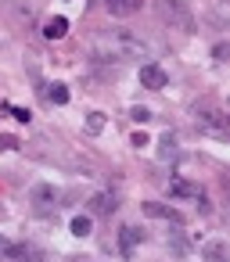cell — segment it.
I'll return each mask as SVG.
<instances>
[{
	"instance_id": "obj_1",
	"label": "cell",
	"mask_w": 230,
	"mask_h": 262,
	"mask_svg": "<svg viewBox=\"0 0 230 262\" xmlns=\"http://www.w3.org/2000/svg\"><path fill=\"white\" fill-rule=\"evenodd\" d=\"M148 47L130 33V29H112L104 33V47H97L101 61H122V58H144Z\"/></svg>"
},
{
	"instance_id": "obj_2",
	"label": "cell",
	"mask_w": 230,
	"mask_h": 262,
	"mask_svg": "<svg viewBox=\"0 0 230 262\" xmlns=\"http://www.w3.org/2000/svg\"><path fill=\"white\" fill-rule=\"evenodd\" d=\"M158 11H162V18L173 26V29H180V33H194L198 26H194V15H191V8L183 4V0H158Z\"/></svg>"
},
{
	"instance_id": "obj_3",
	"label": "cell",
	"mask_w": 230,
	"mask_h": 262,
	"mask_svg": "<svg viewBox=\"0 0 230 262\" xmlns=\"http://www.w3.org/2000/svg\"><path fill=\"white\" fill-rule=\"evenodd\" d=\"M194 115H198L194 122H198V129H201V133H208V137H219V140L226 137V115H223L216 104H201Z\"/></svg>"
},
{
	"instance_id": "obj_4",
	"label": "cell",
	"mask_w": 230,
	"mask_h": 262,
	"mask_svg": "<svg viewBox=\"0 0 230 262\" xmlns=\"http://www.w3.org/2000/svg\"><path fill=\"white\" fill-rule=\"evenodd\" d=\"M29 205H33L40 215H47V212L58 205V187H51V183H33V187H29Z\"/></svg>"
},
{
	"instance_id": "obj_5",
	"label": "cell",
	"mask_w": 230,
	"mask_h": 262,
	"mask_svg": "<svg viewBox=\"0 0 230 262\" xmlns=\"http://www.w3.org/2000/svg\"><path fill=\"white\" fill-rule=\"evenodd\" d=\"M115 205H119L115 194H112V190H101V194H94V198L87 201V212H90V215H112Z\"/></svg>"
},
{
	"instance_id": "obj_6",
	"label": "cell",
	"mask_w": 230,
	"mask_h": 262,
	"mask_svg": "<svg viewBox=\"0 0 230 262\" xmlns=\"http://www.w3.org/2000/svg\"><path fill=\"white\" fill-rule=\"evenodd\" d=\"M140 83H144V90H165L169 86V76L158 65H144L140 69Z\"/></svg>"
},
{
	"instance_id": "obj_7",
	"label": "cell",
	"mask_w": 230,
	"mask_h": 262,
	"mask_svg": "<svg viewBox=\"0 0 230 262\" xmlns=\"http://www.w3.org/2000/svg\"><path fill=\"white\" fill-rule=\"evenodd\" d=\"M104 8H108V15H115V18H130V15L140 11V0H104Z\"/></svg>"
},
{
	"instance_id": "obj_8",
	"label": "cell",
	"mask_w": 230,
	"mask_h": 262,
	"mask_svg": "<svg viewBox=\"0 0 230 262\" xmlns=\"http://www.w3.org/2000/svg\"><path fill=\"white\" fill-rule=\"evenodd\" d=\"M140 208H144V215H155V219H169V223H180V212H176V208H169V205H158V201H144Z\"/></svg>"
},
{
	"instance_id": "obj_9",
	"label": "cell",
	"mask_w": 230,
	"mask_h": 262,
	"mask_svg": "<svg viewBox=\"0 0 230 262\" xmlns=\"http://www.w3.org/2000/svg\"><path fill=\"white\" fill-rule=\"evenodd\" d=\"M65 33H69V18H51V22L44 26V36H47V40H61Z\"/></svg>"
},
{
	"instance_id": "obj_10",
	"label": "cell",
	"mask_w": 230,
	"mask_h": 262,
	"mask_svg": "<svg viewBox=\"0 0 230 262\" xmlns=\"http://www.w3.org/2000/svg\"><path fill=\"white\" fill-rule=\"evenodd\" d=\"M119 241H122V251L130 255V251H133V248H137V244L144 241V233H140L137 226H122V237H119Z\"/></svg>"
},
{
	"instance_id": "obj_11",
	"label": "cell",
	"mask_w": 230,
	"mask_h": 262,
	"mask_svg": "<svg viewBox=\"0 0 230 262\" xmlns=\"http://www.w3.org/2000/svg\"><path fill=\"white\" fill-rule=\"evenodd\" d=\"M158 158H162V162L176 158V137H173V133H165V137L158 140Z\"/></svg>"
},
{
	"instance_id": "obj_12",
	"label": "cell",
	"mask_w": 230,
	"mask_h": 262,
	"mask_svg": "<svg viewBox=\"0 0 230 262\" xmlns=\"http://www.w3.org/2000/svg\"><path fill=\"white\" fill-rule=\"evenodd\" d=\"M47 101L51 104H69V86H61V83L47 86Z\"/></svg>"
},
{
	"instance_id": "obj_13",
	"label": "cell",
	"mask_w": 230,
	"mask_h": 262,
	"mask_svg": "<svg viewBox=\"0 0 230 262\" xmlns=\"http://www.w3.org/2000/svg\"><path fill=\"white\" fill-rule=\"evenodd\" d=\"M173 194H180V198H201V190H198L194 183H183V180L173 183Z\"/></svg>"
},
{
	"instance_id": "obj_14",
	"label": "cell",
	"mask_w": 230,
	"mask_h": 262,
	"mask_svg": "<svg viewBox=\"0 0 230 262\" xmlns=\"http://www.w3.org/2000/svg\"><path fill=\"white\" fill-rule=\"evenodd\" d=\"M69 230H72L76 237H87V233H90V215H76V219L69 223Z\"/></svg>"
},
{
	"instance_id": "obj_15",
	"label": "cell",
	"mask_w": 230,
	"mask_h": 262,
	"mask_svg": "<svg viewBox=\"0 0 230 262\" xmlns=\"http://www.w3.org/2000/svg\"><path fill=\"white\" fill-rule=\"evenodd\" d=\"M4 251H8L11 262H33V255H29L26 248H18V244H4Z\"/></svg>"
},
{
	"instance_id": "obj_16",
	"label": "cell",
	"mask_w": 230,
	"mask_h": 262,
	"mask_svg": "<svg viewBox=\"0 0 230 262\" xmlns=\"http://www.w3.org/2000/svg\"><path fill=\"white\" fill-rule=\"evenodd\" d=\"M201 251H205V258H208V262H223V244H219V241H212V244H205Z\"/></svg>"
},
{
	"instance_id": "obj_17",
	"label": "cell",
	"mask_w": 230,
	"mask_h": 262,
	"mask_svg": "<svg viewBox=\"0 0 230 262\" xmlns=\"http://www.w3.org/2000/svg\"><path fill=\"white\" fill-rule=\"evenodd\" d=\"M87 129H90V133H101V129H104V115H101V112H94V115L87 119Z\"/></svg>"
},
{
	"instance_id": "obj_18",
	"label": "cell",
	"mask_w": 230,
	"mask_h": 262,
	"mask_svg": "<svg viewBox=\"0 0 230 262\" xmlns=\"http://www.w3.org/2000/svg\"><path fill=\"white\" fill-rule=\"evenodd\" d=\"M130 115H133V122H148V119H151V112H148V108H133Z\"/></svg>"
},
{
	"instance_id": "obj_19",
	"label": "cell",
	"mask_w": 230,
	"mask_h": 262,
	"mask_svg": "<svg viewBox=\"0 0 230 262\" xmlns=\"http://www.w3.org/2000/svg\"><path fill=\"white\" fill-rule=\"evenodd\" d=\"M226 54H230V47H226V43H219V47H216V51H212V58H216V61H223V58H226Z\"/></svg>"
},
{
	"instance_id": "obj_20",
	"label": "cell",
	"mask_w": 230,
	"mask_h": 262,
	"mask_svg": "<svg viewBox=\"0 0 230 262\" xmlns=\"http://www.w3.org/2000/svg\"><path fill=\"white\" fill-rule=\"evenodd\" d=\"M8 112H11L15 119H22V122H29V112H22V108H8Z\"/></svg>"
}]
</instances>
